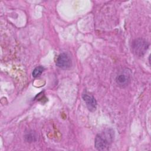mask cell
Segmentation results:
<instances>
[{
    "label": "cell",
    "mask_w": 151,
    "mask_h": 151,
    "mask_svg": "<svg viewBox=\"0 0 151 151\" xmlns=\"http://www.w3.org/2000/svg\"><path fill=\"white\" fill-rule=\"evenodd\" d=\"M82 98L85 101L86 104L89 111H94L96 110L97 101L95 98L91 94L85 93L83 94Z\"/></svg>",
    "instance_id": "cell-5"
},
{
    "label": "cell",
    "mask_w": 151,
    "mask_h": 151,
    "mask_svg": "<svg viewBox=\"0 0 151 151\" xmlns=\"http://www.w3.org/2000/svg\"><path fill=\"white\" fill-rule=\"evenodd\" d=\"M132 72L128 68H125L119 71L116 77V82L121 88L126 87L131 81Z\"/></svg>",
    "instance_id": "cell-3"
},
{
    "label": "cell",
    "mask_w": 151,
    "mask_h": 151,
    "mask_svg": "<svg viewBox=\"0 0 151 151\" xmlns=\"http://www.w3.org/2000/svg\"><path fill=\"white\" fill-rule=\"evenodd\" d=\"M149 47V43L142 38L134 40L131 44V50L132 52L138 57H142L145 55Z\"/></svg>",
    "instance_id": "cell-2"
},
{
    "label": "cell",
    "mask_w": 151,
    "mask_h": 151,
    "mask_svg": "<svg viewBox=\"0 0 151 151\" xmlns=\"http://www.w3.org/2000/svg\"><path fill=\"white\" fill-rule=\"evenodd\" d=\"M114 140V131L111 129H107L96 135L94 146L98 150L109 149V146Z\"/></svg>",
    "instance_id": "cell-1"
},
{
    "label": "cell",
    "mask_w": 151,
    "mask_h": 151,
    "mask_svg": "<svg viewBox=\"0 0 151 151\" xmlns=\"http://www.w3.org/2000/svg\"><path fill=\"white\" fill-rule=\"evenodd\" d=\"M25 139L28 142H32L37 140V134L35 132H29L25 135Z\"/></svg>",
    "instance_id": "cell-6"
},
{
    "label": "cell",
    "mask_w": 151,
    "mask_h": 151,
    "mask_svg": "<svg viewBox=\"0 0 151 151\" xmlns=\"http://www.w3.org/2000/svg\"><path fill=\"white\" fill-rule=\"evenodd\" d=\"M44 70V68L42 66H38L35 67L32 71V76L35 78L39 77L42 74Z\"/></svg>",
    "instance_id": "cell-7"
},
{
    "label": "cell",
    "mask_w": 151,
    "mask_h": 151,
    "mask_svg": "<svg viewBox=\"0 0 151 151\" xmlns=\"http://www.w3.org/2000/svg\"><path fill=\"white\" fill-rule=\"evenodd\" d=\"M72 61L70 56L65 53L63 52L60 54L56 60V65L61 69H68L71 67Z\"/></svg>",
    "instance_id": "cell-4"
}]
</instances>
